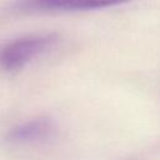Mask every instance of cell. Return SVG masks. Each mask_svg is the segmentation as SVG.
I'll use <instances>...</instances> for the list:
<instances>
[{"mask_svg": "<svg viewBox=\"0 0 160 160\" xmlns=\"http://www.w3.org/2000/svg\"><path fill=\"white\" fill-rule=\"evenodd\" d=\"M52 121L48 118H38L28 120L12 128L6 134V140L14 144H29L44 140L52 132Z\"/></svg>", "mask_w": 160, "mask_h": 160, "instance_id": "obj_3", "label": "cell"}, {"mask_svg": "<svg viewBox=\"0 0 160 160\" xmlns=\"http://www.w3.org/2000/svg\"><path fill=\"white\" fill-rule=\"evenodd\" d=\"M129 0H18L16 10L24 12L44 11H85L125 4Z\"/></svg>", "mask_w": 160, "mask_h": 160, "instance_id": "obj_2", "label": "cell"}, {"mask_svg": "<svg viewBox=\"0 0 160 160\" xmlns=\"http://www.w3.org/2000/svg\"><path fill=\"white\" fill-rule=\"evenodd\" d=\"M54 41V35H28L0 45V69L9 72L22 69Z\"/></svg>", "mask_w": 160, "mask_h": 160, "instance_id": "obj_1", "label": "cell"}]
</instances>
